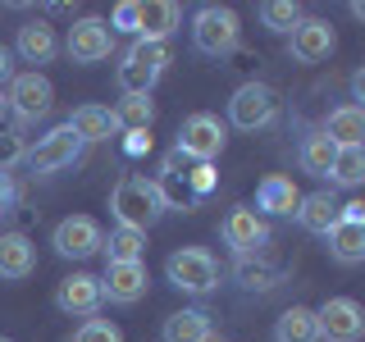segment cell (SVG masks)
Returning a JSON list of instances; mask_svg holds the SVG:
<instances>
[{
	"label": "cell",
	"mask_w": 365,
	"mask_h": 342,
	"mask_svg": "<svg viewBox=\"0 0 365 342\" xmlns=\"http://www.w3.org/2000/svg\"><path fill=\"white\" fill-rule=\"evenodd\" d=\"M9 78H14V51H9V46H0V87H5Z\"/></svg>",
	"instance_id": "38"
},
{
	"label": "cell",
	"mask_w": 365,
	"mask_h": 342,
	"mask_svg": "<svg viewBox=\"0 0 365 342\" xmlns=\"http://www.w3.org/2000/svg\"><path fill=\"white\" fill-rule=\"evenodd\" d=\"M101 279L96 274H68L60 279V288H55V306H60L64 315H78V319H91L101 311Z\"/></svg>",
	"instance_id": "15"
},
{
	"label": "cell",
	"mask_w": 365,
	"mask_h": 342,
	"mask_svg": "<svg viewBox=\"0 0 365 342\" xmlns=\"http://www.w3.org/2000/svg\"><path fill=\"white\" fill-rule=\"evenodd\" d=\"M182 178H187V187L197 192V197H210V192H215V182H220V169H215V165H192Z\"/></svg>",
	"instance_id": "33"
},
{
	"label": "cell",
	"mask_w": 365,
	"mask_h": 342,
	"mask_svg": "<svg viewBox=\"0 0 365 342\" xmlns=\"http://www.w3.org/2000/svg\"><path fill=\"white\" fill-rule=\"evenodd\" d=\"M0 342H14V338H0Z\"/></svg>",
	"instance_id": "41"
},
{
	"label": "cell",
	"mask_w": 365,
	"mask_h": 342,
	"mask_svg": "<svg viewBox=\"0 0 365 342\" xmlns=\"http://www.w3.org/2000/svg\"><path fill=\"white\" fill-rule=\"evenodd\" d=\"M165 64H169V46L160 41H133L119 60V91L123 96H151V87L165 78Z\"/></svg>",
	"instance_id": "3"
},
{
	"label": "cell",
	"mask_w": 365,
	"mask_h": 342,
	"mask_svg": "<svg viewBox=\"0 0 365 342\" xmlns=\"http://www.w3.org/2000/svg\"><path fill=\"white\" fill-rule=\"evenodd\" d=\"M160 338L165 342H215V319L205 311H178L165 319Z\"/></svg>",
	"instance_id": "23"
},
{
	"label": "cell",
	"mask_w": 365,
	"mask_h": 342,
	"mask_svg": "<svg viewBox=\"0 0 365 342\" xmlns=\"http://www.w3.org/2000/svg\"><path fill=\"white\" fill-rule=\"evenodd\" d=\"M165 274L178 292H215L220 288V260L210 256L205 247H178L174 256L165 260Z\"/></svg>",
	"instance_id": "4"
},
{
	"label": "cell",
	"mask_w": 365,
	"mask_h": 342,
	"mask_svg": "<svg viewBox=\"0 0 365 342\" xmlns=\"http://www.w3.org/2000/svg\"><path fill=\"white\" fill-rule=\"evenodd\" d=\"M228 142L224 123L215 119V114H192V119H182L178 128V155L182 160H197V165H215Z\"/></svg>",
	"instance_id": "8"
},
{
	"label": "cell",
	"mask_w": 365,
	"mask_h": 342,
	"mask_svg": "<svg viewBox=\"0 0 365 342\" xmlns=\"http://www.w3.org/2000/svg\"><path fill=\"white\" fill-rule=\"evenodd\" d=\"M265 251H269V247L251 251V256H237V265H233L237 283H242V288H251V292H269L274 283L283 279V269H279V265H269V260H265Z\"/></svg>",
	"instance_id": "25"
},
{
	"label": "cell",
	"mask_w": 365,
	"mask_h": 342,
	"mask_svg": "<svg viewBox=\"0 0 365 342\" xmlns=\"http://www.w3.org/2000/svg\"><path fill=\"white\" fill-rule=\"evenodd\" d=\"M329 137L334 146H361L365 142V110L361 105H338V110H329V119H324V128H319Z\"/></svg>",
	"instance_id": "21"
},
{
	"label": "cell",
	"mask_w": 365,
	"mask_h": 342,
	"mask_svg": "<svg viewBox=\"0 0 365 342\" xmlns=\"http://www.w3.org/2000/svg\"><path fill=\"white\" fill-rule=\"evenodd\" d=\"M101 242H106V233H101V224L91 219V214H68V219H60V224H55V233H51V247L60 251L64 260L96 256Z\"/></svg>",
	"instance_id": "11"
},
{
	"label": "cell",
	"mask_w": 365,
	"mask_h": 342,
	"mask_svg": "<svg viewBox=\"0 0 365 342\" xmlns=\"http://www.w3.org/2000/svg\"><path fill=\"white\" fill-rule=\"evenodd\" d=\"M19 155H23V142H19L14 133H0V169H9Z\"/></svg>",
	"instance_id": "36"
},
{
	"label": "cell",
	"mask_w": 365,
	"mask_h": 342,
	"mask_svg": "<svg viewBox=\"0 0 365 342\" xmlns=\"http://www.w3.org/2000/svg\"><path fill=\"white\" fill-rule=\"evenodd\" d=\"M73 342H123V333H119V324H110V319H83L78 324V333H73Z\"/></svg>",
	"instance_id": "32"
},
{
	"label": "cell",
	"mask_w": 365,
	"mask_h": 342,
	"mask_svg": "<svg viewBox=\"0 0 365 342\" xmlns=\"http://www.w3.org/2000/svg\"><path fill=\"white\" fill-rule=\"evenodd\" d=\"M315 324H319V342H361L365 333V315L351 296H329L315 311Z\"/></svg>",
	"instance_id": "10"
},
{
	"label": "cell",
	"mask_w": 365,
	"mask_h": 342,
	"mask_svg": "<svg viewBox=\"0 0 365 342\" xmlns=\"http://www.w3.org/2000/svg\"><path fill=\"white\" fill-rule=\"evenodd\" d=\"M37 269V247H32L28 233H0V279L5 283H23Z\"/></svg>",
	"instance_id": "17"
},
{
	"label": "cell",
	"mask_w": 365,
	"mask_h": 342,
	"mask_svg": "<svg viewBox=\"0 0 365 342\" xmlns=\"http://www.w3.org/2000/svg\"><path fill=\"white\" fill-rule=\"evenodd\" d=\"M324 237H329V256H334L338 265H361V260H365V224L338 219Z\"/></svg>",
	"instance_id": "22"
},
{
	"label": "cell",
	"mask_w": 365,
	"mask_h": 342,
	"mask_svg": "<svg viewBox=\"0 0 365 342\" xmlns=\"http://www.w3.org/2000/svg\"><path fill=\"white\" fill-rule=\"evenodd\" d=\"M274 342H319V324L311 306H288L274 324Z\"/></svg>",
	"instance_id": "26"
},
{
	"label": "cell",
	"mask_w": 365,
	"mask_h": 342,
	"mask_svg": "<svg viewBox=\"0 0 365 342\" xmlns=\"http://www.w3.org/2000/svg\"><path fill=\"white\" fill-rule=\"evenodd\" d=\"M110 32H133V37H137V0H123V5H114Z\"/></svg>",
	"instance_id": "34"
},
{
	"label": "cell",
	"mask_w": 365,
	"mask_h": 342,
	"mask_svg": "<svg viewBox=\"0 0 365 342\" xmlns=\"http://www.w3.org/2000/svg\"><path fill=\"white\" fill-rule=\"evenodd\" d=\"M146 283H151L146 260H110L106 274H101V296L114 306H133L146 296Z\"/></svg>",
	"instance_id": "12"
},
{
	"label": "cell",
	"mask_w": 365,
	"mask_h": 342,
	"mask_svg": "<svg viewBox=\"0 0 365 342\" xmlns=\"http://www.w3.org/2000/svg\"><path fill=\"white\" fill-rule=\"evenodd\" d=\"M292 214H297V224H302L306 233H319V237H324L329 228L338 224V201L329 197V192H311V197L297 201Z\"/></svg>",
	"instance_id": "24"
},
{
	"label": "cell",
	"mask_w": 365,
	"mask_h": 342,
	"mask_svg": "<svg viewBox=\"0 0 365 342\" xmlns=\"http://www.w3.org/2000/svg\"><path fill=\"white\" fill-rule=\"evenodd\" d=\"M297 201H302V192H297V182L288 174H269L256 187V214L260 219H265V214H292Z\"/></svg>",
	"instance_id": "20"
},
{
	"label": "cell",
	"mask_w": 365,
	"mask_h": 342,
	"mask_svg": "<svg viewBox=\"0 0 365 342\" xmlns=\"http://www.w3.org/2000/svg\"><path fill=\"white\" fill-rule=\"evenodd\" d=\"M5 110H9V105H5V91H0V119H5Z\"/></svg>",
	"instance_id": "40"
},
{
	"label": "cell",
	"mask_w": 365,
	"mask_h": 342,
	"mask_svg": "<svg viewBox=\"0 0 365 342\" xmlns=\"http://www.w3.org/2000/svg\"><path fill=\"white\" fill-rule=\"evenodd\" d=\"M64 51L73 64H101L114 55V32L106 19H78L64 37Z\"/></svg>",
	"instance_id": "9"
},
{
	"label": "cell",
	"mask_w": 365,
	"mask_h": 342,
	"mask_svg": "<svg viewBox=\"0 0 365 342\" xmlns=\"http://www.w3.org/2000/svg\"><path fill=\"white\" fill-rule=\"evenodd\" d=\"M83 151H87V146L60 123V128H51L46 137H37V146H28V151H23V160H28V169H32L37 178H51V174H60V169L78 165V160H83Z\"/></svg>",
	"instance_id": "5"
},
{
	"label": "cell",
	"mask_w": 365,
	"mask_h": 342,
	"mask_svg": "<svg viewBox=\"0 0 365 342\" xmlns=\"http://www.w3.org/2000/svg\"><path fill=\"white\" fill-rule=\"evenodd\" d=\"M14 55H19V60L23 64H51L55 60V55H60V37H55V28H51V23H23V28H19V37H14Z\"/></svg>",
	"instance_id": "18"
},
{
	"label": "cell",
	"mask_w": 365,
	"mask_h": 342,
	"mask_svg": "<svg viewBox=\"0 0 365 342\" xmlns=\"http://www.w3.org/2000/svg\"><path fill=\"white\" fill-rule=\"evenodd\" d=\"M110 260H142L146 256V233H133V228H114V233L101 242Z\"/></svg>",
	"instance_id": "30"
},
{
	"label": "cell",
	"mask_w": 365,
	"mask_h": 342,
	"mask_svg": "<svg viewBox=\"0 0 365 342\" xmlns=\"http://www.w3.org/2000/svg\"><path fill=\"white\" fill-rule=\"evenodd\" d=\"M274 114H279V96H274V87H265V83H242L228 96V123L242 128V133L269 128Z\"/></svg>",
	"instance_id": "6"
},
{
	"label": "cell",
	"mask_w": 365,
	"mask_h": 342,
	"mask_svg": "<svg viewBox=\"0 0 365 342\" xmlns=\"http://www.w3.org/2000/svg\"><path fill=\"white\" fill-rule=\"evenodd\" d=\"M192 46L201 55H210V60H224V55H233L242 46V23L228 5H201L192 14Z\"/></svg>",
	"instance_id": "2"
},
{
	"label": "cell",
	"mask_w": 365,
	"mask_h": 342,
	"mask_svg": "<svg viewBox=\"0 0 365 342\" xmlns=\"http://www.w3.org/2000/svg\"><path fill=\"white\" fill-rule=\"evenodd\" d=\"M338 51V32L324 19H302L292 28V60L297 64H324Z\"/></svg>",
	"instance_id": "14"
},
{
	"label": "cell",
	"mask_w": 365,
	"mask_h": 342,
	"mask_svg": "<svg viewBox=\"0 0 365 342\" xmlns=\"http://www.w3.org/2000/svg\"><path fill=\"white\" fill-rule=\"evenodd\" d=\"M123 151H128V155H146V151H151V133H123Z\"/></svg>",
	"instance_id": "37"
},
{
	"label": "cell",
	"mask_w": 365,
	"mask_h": 342,
	"mask_svg": "<svg viewBox=\"0 0 365 342\" xmlns=\"http://www.w3.org/2000/svg\"><path fill=\"white\" fill-rule=\"evenodd\" d=\"M351 91H356V100H365V73L356 68V78H351ZM356 100H351V105H356Z\"/></svg>",
	"instance_id": "39"
},
{
	"label": "cell",
	"mask_w": 365,
	"mask_h": 342,
	"mask_svg": "<svg viewBox=\"0 0 365 342\" xmlns=\"http://www.w3.org/2000/svg\"><path fill=\"white\" fill-rule=\"evenodd\" d=\"M329 182H338V187H361L365 182V146H338Z\"/></svg>",
	"instance_id": "29"
},
{
	"label": "cell",
	"mask_w": 365,
	"mask_h": 342,
	"mask_svg": "<svg viewBox=\"0 0 365 342\" xmlns=\"http://www.w3.org/2000/svg\"><path fill=\"white\" fill-rule=\"evenodd\" d=\"M165 210H169V197L160 192V182L142 178V174H123L110 187V214L119 219V228L146 233V228H151Z\"/></svg>",
	"instance_id": "1"
},
{
	"label": "cell",
	"mask_w": 365,
	"mask_h": 342,
	"mask_svg": "<svg viewBox=\"0 0 365 342\" xmlns=\"http://www.w3.org/2000/svg\"><path fill=\"white\" fill-rule=\"evenodd\" d=\"M334 155H338V146L329 142L324 133H306L302 137V146H297V160H302V169L311 178H329V169H334Z\"/></svg>",
	"instance_id": "27"
},
{
	"label": "cell",
	"mask_w": 365,
	"mask_h": 342,
	"mask_svg": "<svg viewBox=\"0 0 365 342\" xmlns=\"http://www.w3.org/2000/svg\"><path fill=\"white\" fill-rule=\"evenodd\" d=\"M260 23L269 32H292L302 23V5H292V0H265L260 5Z\"/></svg>",
	"instance_id": "31"
},
{
	"label": "cell",
	"mask_w": 365,
	"mask_h": 342,
	"mask_svg": "<svg viewBox=\"0 0 365 342\" xmlns=\"http://www.w3.org/2000/svg\"><path fill=\"white\" fill-rule=\"evenodd\" d=\"M64 128L73 133L83 146H91V142H110V137L119 133V123H114L110 105H78L73 114H68V123H64Z\"/></svg>",
	"instance_id": "19"
},
{
	"label": "cell",
	"mask_w": 365,
	"mask_h": 342,
	"mask_svg": "<svg viewBox=\"0 0 365 342\" xmlns=\"http://www.w3.org/2000/svg\"><path fill=\"white\" fill-rule=\"evenodd\" d=\"M110 114H114V123H119V133H151V123H155V100H151V96H123Z\"/></svg>",
	"instance_id": "28"
},
{
	"label": "cell",
	"mask_w": 365,
	"mask_h": 342,
	"mask_svg": "<svg viewBox=\"0 0 365 342\" xmlns=\"http://www.w3.org/2000/svg\"><path fill=\"white\" fill-rule=\"evenodd\" d=\"M5 105L19 114V123H32V119H46L55 105V87L51 78L28 68V73H14L9 78V91H5Z\"/></svg>",
	"instance_id": "7"
},
{
	"label": "cell",
	"mask_w": 365,
	"mask_h": 342,
	"mask_svg": "<svg viewBox=\"0 0 365 342\" xmlns=\"http://www.w3.org/2000/svg\"><path fill=\"white\" fill-rule=\"evenodd\" d=\"M19 205V182L9 178V169H0V214H9Z\"/></svg>",
	"instance_id": "35"
},
{
	"label": "cell",
	"mask_w": 365,
	"mask_h": 342,
	"mask_svg": "<svg viewBox=\"0 0 365 342\" xmlns=\"http://www.w3.org/2000/svg\"><path fill=\"white\" fill-rule=\"evenodd\" d=\"M220 237H224V247L233 251V256H251V251L269 247V224L260 219L251 205H237V210H228V214H224Z\"/></svg>",
	"instance_id": "13"
},
{
	"label": "cell",
	"mask_w": 365,
	"mask_h": 342,
	"mask_svg": "<svg viewBox=\"0 0 365 342\" xmlns=\"http://www.w3.org/2000/svg\"><path fill=\"white\" fill-rule=\"evenodd\" d=\"M178 23H182V9L174 0H146V5H137V41L165 46L178 32Z\"/></svg>",
	"instance_id": "16"
}]
</instances>
